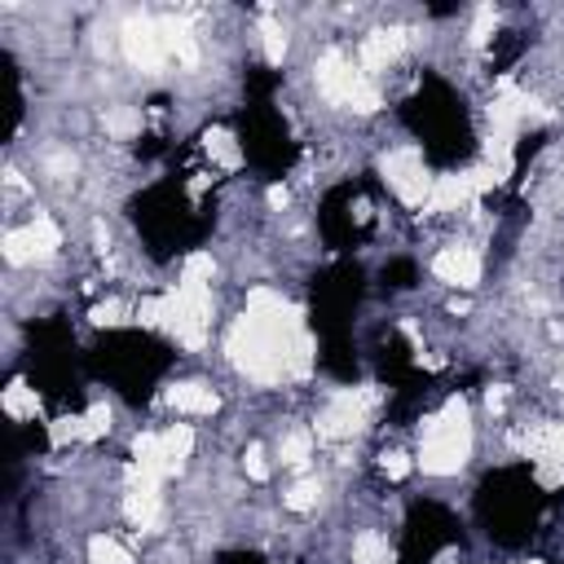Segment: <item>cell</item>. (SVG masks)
<instances>
[{"mask_svg":"<svg viewBox=\"0 0 564 564\" xmlns=\"http://www.w3.org/2000/svg\"><path fill=\"white\" fill-rule=\"evenodd\" d=\"M397 119L414 132L423 159L432 167H463L476 154V123L471 110L463 101V93L441 79L436 70H423L419 88L410 97H401Z\"/></svg>","mask_w":564,"mask_h":564,"instance_id":"277c9868","label":"cell"},{"mask_svg":"<svg viewBox=\"0 0 564 564\" xmlns=\"http://www.w3.org/2000/svg\"><path fill=\"white\" fill-rule=\"evenodd\" d=\"M449 542H463L458 516L436 498H414L405 507V520H401L397 564H432Z\"/></svg>","mask_w":564,"mask_h":564,"instance_id":"ba28073f","label":"cell"},{"mask_svg":"<svg viewBox=\"0 0 564 564\" xmlns=\"http://www.w3.org/2000/svg\"><path fill=\"white\" fill-rule=\"evenodd\" d=\"M234 132L242 159L260 181H282L300 163V141L282 119V110L273 106V97H247V106L234 115Z\"/></svg>","mask_w":564,"mask_h":564,"instance_id":"52a82bcc","label":"cell"},{"mask_svg":"<svg viewBox=\"0 0 564 564\" xmlns=\"http://www.w3.org/2000/svg\"><path fill=\"white\" fill-rule=\"evenodd\" d=\"M163 150H167L163 137H141V141H137V159H154V154H163Z\"/></svg>","mask_w":564,"mask_h":564,"instance_id":"5bb4252c","label":"cell"},{"mask_svg":"<svg viewBox=\"0 0 564 564\" xmlns=\"http://www.w3.org/2000/svg\"><path fill=\"white\" fill-rule=\"evenodd\" d=\"M123 212H128L141 247L159 264L203 247V238L216 225V198L212 194L207 198H189L185 176H176V172L163 176V181H150L145 189H137Z\"/></svg>","mask_w":564,"mask_h":564,"instance_id":"7a4b0ae2","label":"cell"},{"mask_svg":"<svg viewBox=\"0 0 564 564\" xmlns=\"http://www.w3.org/2000/svg\"><path fill=\"white\" fill-rule=\"evenodd\" d=\"M84 361H88V375L97 383H106L123 405L141 410L159 392L163 375L176 366V348L154 330L115 326V330H101L84 348Z\"/></svg>","mask_w":564,"mask_h":564,"instance_id":"3957f363","label":"cell"},{"mask_svg":"<svg viewBox=\"0 0 564 564\" xmlns=\"http://www.w3.org/2000/svg\"><path fill=\"white\" fill-rule=\"evenodd\" d=\"M551 502L555 498L538 485L529 463H502V467L480 476V485L471 494V516H476L480 533L494 546L516 551L538 533V524H542Z\"/></svg>","mask_w":564,"mask_h":564,"instance_id":"5b68a950","label":"cell"},{"mask_svg":"<svg viewBox=\"0 0 564 564\" xmlns=\"http://www.w3.org/2000/svg\"><path fill=\"white\" fill-rule=\"evenodd\" d=\"M419 282V264L410 260V256H392L383 269H379V286H383V295H397V291H410Z\"/></svg>","mask_w":564,"mask_h":564,"instance_id":"7c38bea8","label":"cell"},{"mask_svg":"<svg viewBox=\"0 0 564 564\" xmlns=\"http://www.w3.org/2000/svg\"><path fill=\"white\" fill-rule=\"evenodd\" d=\"M375 366H379V379L392 388V419H410L423 405V392L436 383L432 375L414 370V352L397 326H383L375 335Z\"/></svg>","mask_w":564,"mask_h":564,"instance_id":"9c48e42d","label":"cell"},{"mask_svg":"<svg viewBox=\"0 0 564 564\" xmlns=\"http://www.w3.org/2000/svg\"><path fill=\"white\" fill-rule=\"evenodd\" d=\"M216 564H269L260 551H247V546H238V551H220L216 555Z\"/></svg>","mask_w":564,"mask_h":564,"instance_id":"4fadbf2b","label":"cell"},{"mask_svg":"<svg viewBox=\"0 0 564 564\" xmlns=\"http://www.w3.org/2000/svg\"><path fill=\"white\" fill-rule=\"evenodd\" d=\"M357 194H361V185H352V181H344V185H335V189H326V198H322V207H317V234H322V242L330 247V251H339V256H348L370 229L366 225H357Z\"/></svg>","mask_w":564,"mask_h":564,"instance_id":"30bf717a","label":"cell"},{"mask_svg":"<svg viewBox=\"0 0 564 564\" xmlns=\"http://www.w3.org/2000/svg\"><path fill=\"white\" fill-rule=\"evenodd\" d=\"M48 445V432H44V423H9V467H18L22 458H31V454H40Z\"/></svg>","mask_w":564,"mask_h":564,"instance_id":"8fae6325","label":"cell"},{"mask_svg":"<svg viewBox=\"0 0 564 564\" xmlns=\"http://www.w3.org/2000/svg\"><path fill=\"white\" fill-rule=\"evenodd\" d=\"M427 13H432V18H449V13H458V4H432Z\"/></svg>","mask_w":564,"mask_h":564,"instance_id":"9a60e30c","label":"cell"},{"mask_svg":"<svg viewBox=\"0 0 564 564\" xmlns=\"http://www.w3.org/2000/svg\"><path fill=\"white\" fill-rule=\"evenodd\" d=\"M22 375L48 401V410H57V414L84 410V401H88L84 383L93 375H88V361H84L66 317H35V322H26Z\"/></svg>","mask_w":564,"mask_h":564,"instance_id":"8992f818","label":"cell"},{"mask_svg":"<svg viewBox=\"0 0 564 564\" xmlns=\"http://www.w3.org/2000/svg\"><path fill=\"white\" fill-rule=\"evenodd\" d=\"M366 300V269L352 256H339L308 282V326L317 335V370L352 383L361 375L357 344H352V313Z\"/></svg>","mask_w":564,"mask_h":564,"instance_id":"6da1fadb","label":"cell"}]
</instances>
